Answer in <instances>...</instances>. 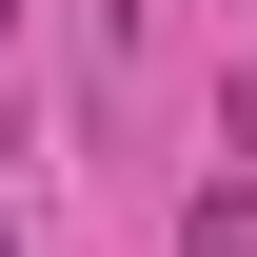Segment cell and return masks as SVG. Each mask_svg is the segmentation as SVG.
<instances>
[{
    "mask_svg": "<svg viewBox=\"0 0 257 257\" xmlns=\"http://www.w3.org/2000/svg\"><path fill=\"white\" fill-rule=\"evenodd\" d=\"M178 257H257V198L218 178V198H198V218H178Z\"/></svg>",
    "mask_w": 257,
    "mask_h": 257,
    "instance_id": "cell-1",
    "label": "cell"
}]
</instances>
